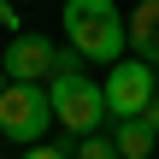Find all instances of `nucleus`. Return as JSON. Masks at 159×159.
<instances>
[{
  "label": "nucleus",
  "mask_w": 159,
  "mask_h": 159,
  "mask_svg": "<svg viewBox=\"0 0 159 159\" xmlns=\"http://www.w3.org/2000/svg\"><path fill=\"white\" fill-rule=\"evenodd\" d=\"M0 30H12V35H18V12H12L6 0H0Z\"/></svg>",
  "instance_id": "nucleus-10"
},
{
  "label": "nucleus",
  "mask_w": 159,
  "mask_h": 159,
  "mask_svg": "<svg viewBox=\"0 0 159 159\" xmlns=\"http://www.w3.org/2000/svg\"><path fill=\"white\" fill-rule=\"evenodd\" d=\"M6 83H12V77H6V65H0V89H6Z\"/></svg>",
  "instance_id": "nucleus-12"
},
{
  "label": "nucleus",
  "mask_w": 159,
  "mask_h": 159,
  "mask_svg": "<svg viewBox=\"0 0 159 159\" xmlns=\"http://www.w3.org/2000/svg\"><path fill=\"white\" fill-rule=\"evenodd\" d=\"M124 30H130V53L159 71V0H136V12L124 18Z\"/></svg>",
  "instance_id": "nucleus-6"
},
{
  "label": "nucleus",
  "mask_w": 159,
  "mask_h": 159,
  "mask_svg": "<svg viewBox=\"0 0 159 159\" xmlns=\"http://www.w3.org/2000/svg\"><path fill=\"white\" fill-rule=\"evenodd\" d=\"M65 41L94 65H118L130 47V30L112 0H65Z\"/></svg>",
  "instance_id": "nucleus-1"
},
{
  "label": "nucleus",
  "mask_w": 159,
  "mask_h": 159,
  "mask_svg": "<svg viewBox=\"0 0 159 159\" xmlns=\"http://www.w3.org/2000/svg\"><path fill=\"white\" fill-rule=\"evenodd\" d=\"M100 94H106V118L112 124H124V118H142L148 112V100L159 94V77L148 59H118V65H106V83H100Z\"/></svg>",
  "instance_id": "nucleus-4"
},
{
  "label": "nucleus",
  "mask_w": 159,
  "mask_h": 159,
  "mask_svg": "<svg viewBox=\"0 0 159 159\" xmlns=\"http://www.w3.org/2000/svg\"><path fill=\"white\" fill-rule=\"evenodd\" d=\"M47 94H53V124H59L65 136H94V130H100L106 94H100V83H89L83 71H59Z\"/></svg>",
  "instance_id": "nucleus-2"
},
{
  "label": "nucleus",
  "mask_w": 159,
  "mask_h": 159,
  "mask_svg": "<svg viewBox=\"0 0 159 159\" xmlns=\"http://www.w3.org/2000/svg\"><path fill=\"white\" fill-rule=\"evenodd\" d=\"M53 130V94L41 83H6L0 89V136L6 142H41Z\"/></svg>",
  "instance_id": "nucleus-3"
},
{
  "label": "nucleus",
  "mask_w": 159,
  "mask_h": 159,
  "mask_svg": "<svg viewBox=\"0 0 159 159\" xmlns=\"http://www.w3.org/2000/svg\"><path fill=\"white\" fill-rule=\"evenodd\" d=\"M106 136H112V148H118V159H148V153L159 148V136L148 130V118H124V124H112Z\"/></svg>",
  "instance_id": "nucleus-7"
},
{
  "label": "nucleus",
  "mask_w": 159,
  "mask_h": 159,
  "mask_svg": "<svg viewBox=\"0 0 159 159\" xmlns=\"http://www.w3.org/2000/svg\"><path fill=\"white\" fill-rule=\"evenodd\" d=\"M6 77H12V83H41V77H53V41L18 30V35L6 41Z\"/></svg>",
  "instance_id": "nucleus-5"
},
{
  "label": "nucleus",
  "mask_w": 159,
  "mask_h": 159,
  "mask_svg": "<svg viewBox=\"0 0 159 159\" xmlns=\"http://www.w3.org/2000/svg\"><path fill=\"white\" fill-rule=\"evenodd\" d=\"M142 118H148V130H153V136H159V94H153V100H148V112H142Z\"/></svg>",
  "instance_id": "nucleus-11"
},
{
  "label": "nucleus",
  "mask_w": 159,
  "mask_h": 159,
  "mask_svg": "<svg viewBox=\"0 0 159 159\" xmlns=\"http://www.w3.org/2000/svg\"><path fill=\"white\" fill-rule=\"evenodd\" d=\"M24 159H71V153H65L59 142H53V148H47V142H30V148H24Z\"/></svg>",
  "instance_id": "nucleus-9"
},
{
  "label": "nucleus",
  "mask_w": 159,
  "mask_h": 159,
  "mask_svg": "<svg viewBox=\"0 0 159 159\" xmlns=\"http://www.w3.org/2000/svg\"><path fill=\"white\" fill-rule=\"evenodd\" d=\"M71 159H118V148H112V136H77V148H71Z\"/></svg>",
  "instance_id": "nucleus-8"
}]
</instances>
